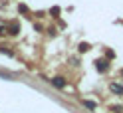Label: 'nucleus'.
I'll return each mask as SVG.
<instances>
[{"instance_id": "nucleus-13", "label": "nucleus", "mask_w": 123, "mask_h": 113, "mask_svg": "<svg viewBox=\"0 0 123 113\" xmlns=\"http://www.w3.org/2000/svg\"><path fill=\"white\" fill-rule=\"evenodd\" d=\"M2 34H6V28H4V26H0V36H2Z\"/></svg>"}, {"instance_id": "nucleus-6", "label": "nucleus", "mask_w": 123, "mask_h": 113, "mask_svg": "<svg viewBox=\"0 0 123 113\" xmlns=\"http://www.w3.org/2000/svg\"><path fill=\"white\" fill-rule=\"evenodd\" d=\"M83 105H86V107H87L89 111H95V107H97V105H95L93 101H87V99H83Z\"/></svg>"}, {"instance_id": "nucleus-1", "label": "nucleus", "mask_w": 123, "mask_h": 113, "mask_svg": "<svg viewBox=\"0 0 123 113\" xmlns=\"http://www.w3.org/2000/svg\"><path fill=\"white\" fill-rule=\"evenodd\" d=\"M6 34L18 36V34H20V22H18V20H10L8 24H6Z\"/></svg>"}, {"instance_id": "nucleus-8", "label": "nucleus", "mask_w": 123, "mask_h": 113, "mask_svg": "<svg viewBox=\"0 0 123 113\" xmlns=\"http://www.w3.org/2000/svg\"><path fill=\"white\" fill-rule=\"evenodd\" d=\"M0 52H2V54H6V56H14V52H12V50H8L6 46H0Z\"/></svg>"}, {"instance_id": "nucleus-2", "label": "nucleus", "mask_w": 123, "mask_h": 113, "mask_svg": "<svg viewBox=\"0 0 123 113\" xmlns=\"http://www.w3.org/2000/svg\"><path fill=\"white\" fill-rule=\"evenodd\" d=\"M109 91L113 95H123V83H119V81H111V83H109Z\"/></svg>"}, {"instance_id": "nucleus-9", "label": "nucleus", "mask_w": 123, "mask_h": 113, "mask_svg": "<svg viewBox=\"0 0 123 113\" xmlns=\"http://www.w3.org/2000/svg\"><path fill=\"white\" fill-rule=\"evenodd\" d=\"M18 12H20V14H28L30 10H28V6H26V4H20V6H18Z\"/></svg>"}, {"instance_id": "nucleus-7", "label": "nucleus", "mask_w": 123, "mask_h": 113, "mask_svg": "<svg viewBox=\"0 0 123 113\" xmlns=\"http://www.w3.org/2000/svg\"><path fill=\"white\" fill-rule=\"evenodd\" d=\"M50 14H52L54 18H58V16H60V6H52V8H50Z\"/></svg>"}, {"instance_id": "nucleus-12", "label": "nucleus", "mask_w": 123, "mask_h": 113, "mask_svg": "<svg viewBox=\"0 0 123 113\" xmlns=\"http://www.w3.org/2000/svg\"><path fill=\"white\" fill-rule=\"evenodd\" d=\"M48 32H50V36H56V34H58V30H56V28H50Z\"/></svg>"}, {"instance_id": "nucleus-11", "label": "nucleus", "mask_w": 123, "mask_h": 113, "mask_svg": "<svg viewBox=\"0 0 123 113\" xmlns=\"http://www.w3.org/2000/svg\"><path fill=\"white\" fill-rule=\"evenodd\" d=\"M105 56H107V59H111V58H113L115 54H113V52H111V50H105Z\"/></svg>"}, {"instance_id": "nucleus-10", "label": "nucleus", "mask_w": 123, "mask_h": 113, "mask_svg": "<svg viewBox=\"0 0 123 113\" xmlns=\"http://www.w3.org/2000/svg\"><path fill=\"white\" fill-rule=\"evenodd\" d=\"M111 111H113V113H121V111H123V107H121V105H113Z\"/></svg>"}, {"instance_id": "nucleus-3", "label": "nucleus", "mask_w": 123, "mask_h": 113, "mask_svg": "<svg viewBox=\"0 0 123 113\" xmlns=\"http://www.w3.org/2000/svg\"><path fill=\"white\" fill-rule=\"evenodd\" d=\"M52 85L58 87V89H64L68 85V81H66V77H62V75H56V77H52Z\"/></svg>"}, {"instance_id": "nucleus-5", "label": "nucleus", "mask_w": 123, "mask_h": 113, "mask_svg": "<svg viewBox=\"0 0 123 113\" xmlns=\"http://www.w3.org/2000/svg\"><path fill=\"white\" fill-rule=\"evenodd\" d=\"M78 50H80V54H86V52H89V50H91V46H89L87 42H81L80 46H78Z\"/></svg>"}, {"instance_id": "nucleus-4", "label": "nucleus", "mask_w": 123, "mask_h": 113, "mask_svg": "<svg viewBox=\"0 0 123 113\" xmlns=\"http://www.w3.org/2000/svg\"><path fill=\"white\" fill-rule=\"evenodd\" d=\"M95 70L101 73V71H107L109 70V59H97L95 62Z\"/></svg>"}]
</instances>
